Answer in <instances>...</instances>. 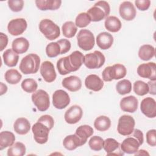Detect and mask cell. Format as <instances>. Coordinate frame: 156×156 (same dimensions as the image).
Segmentation results:
<instances>
[{
	"label": "cell",
	"mask_w": 156,
	"mask_h": 156,
	"mask_svg": "<svg viewBox=\"0 0 156 156\" xmlns=\"http://www.w3.org/2000/svg\"><path fill=\"white\" fill-rule=\"evenodd\" d=\"M13 129L18 134L26 135L30 129V124L26 118H19L14 122Z\"/></svg>",
	"instance_id": "24"
},
{
	"label": "cell",
	"mask_w": 156,
	"mask_h": 156,
	"mask_svg": "<svg viewBox=\"0 0 156 156\" xmlns=\"http://www.w3.org/2000/svg\"><path fill=\"white\" fill-rule=\"evenodd\" d=\"M46 53L50 58L55 57L60 54V47L57 42H51L46 48Z\"/></svg>",
	"instance_id": "41"
},
{
	"label": "cell",
	"mask_w": 156,
	"mask_h": 156,
	"mask_svg": "<svg viewBox=\"0 0 156 156\" xmlns=\"http://www.w3.org/2000/svg\"><path fill=\"white\" fill-rule=\"evenodd\" d=\"M135 4L140 10L145 11L149 8L151 1L149 0H136Z\"/></svg>",
	"instance_id": "46"
},
{
	"label": "cell",
	"mask_w": 156,
	"mask_h": 156,
	"mask_svg": "<svg viewBox=\"0 0 156 156\" xmlns=\"http://www.w3.org/2000/svg\"><path fill=\"white\" fill-rule=\"evenodd\" d=\"M70 102L68 94L63 90H57L52 94V104L57 109H63Z\"/></svg>",
	"instance_id": "11"
},
{
	"label": "cell",
	"mask_w": 156,
	"mask_h": 156,
	"mask_svg": "<svg viewBox=\"0 0 156 156\" xmlns=\"http://www.w3.org/2000/svg\"><path fill=\"white\" fill-rule=\"evenodd\" d=\"M62 86L70 91L75 92L79 90L82 87L80 79L76 76H70L63 79Z\"/></svg>",
	"instance_id": "20"
},
{
	"label": "cell",
	"mask_w": 156,
	"mask_h": 156,
	"mask_svg": "<svg viewBox=\"0 0 156 156\" xmlns=\"http://www.w3.org/2000/svg\"><path fill=\"white\" fill-rule=\"evenodd\" d=\"M110 12L109 4L105 1H99L88 10L87 14L89 15L91 21L98 22L106 18L110 14Z\"/></svg>",
	"instance_id": "2"
},
{
	"label": "cell",
	"mask_w": 156,
	"mask_h": 156,
	"mask_svg": "<svg viewBox=\"0 0 156 156\" xmlns=\"http://www.w3.org/2000/svg\"><path fill=\"white\" fill-rule=\"evenodd\" d=\"M40 74L44 81L46 82H52L56 78V73L54 66L49 61H44L41 63L40 67Z\"/></svg>",
	"instance_id": "16"
},
{
	"label": "cell",
	"mask_w": 156,
	"mask_h": 156,
	"mask_svg": "<svg viewBox=\"0 0 156 156\" xmlns=\"http://www.w3.org/2000/svg\"><path fill=\"white\" fill-rule=\"evenodd\" d=\"M7 90V87L6 85L4 84L2 82H1V95L5 93Z\"/></svg>",
	"instance_id": "50"
},
{
	"label": "cell",
	"mask_w": 156,
	"mask_h": 156,
	"mask_svg": "<svg viewBox=\"0 0 156 156\" xmlns=\"http://www.w3.org/2000/svg\"><path fill=\"white\" fill-rule=\"evenodd\" d=\"M104 25L105 29L111 32H117L121 28V21L115 16H107L105 18Z\"/></svg>",
	"instance_id": "30"
},
{
	"label": "cell",
	"mask_w": 156,
	"mask_h": 156,
	"mask_svg": "<svg viewBox=\"0 0 156 156\" xmlns=\"http://www.w3.org/2000/svg\"><path fill=\"white\" fill-rule=\"evenodd\" d=\"M77 40L79 47L84 51L92 49L95 44L94 35L87 29H81L77 35Z\"/></svg>",
	"instance_id": "8"
},
{
	"label": "cell",
	"mask_w": 156,
	"mask_h": 156,
	"mask_svg": "<svg viewBox=\"0 0 156 156\" xmlns=\"http://www.w3.org/2000/svg\"><path fill=\"white\" fill-rule=\"evenodd\" d=\"M12 49L17 54L25 53L29 49V43L28 40L24 37L15 38L12 44Z\"/></svg>",
	"instance_id": "26"
},
{
	"label": "cell",
	"mask_w": 156,
	"mask_h": 156,
	"mask_svg": "<svg viewBox=\"0 0 156 156\" xmlns=\"http://www.w3.org/2000/svg\"><path fill=\"white\" fill-rule=\"evenodd\" d=\"M138 74L143 77L149 79L151 80H156V66L154 62H149L140 65L137 68Z\"/></svg>",
	"instance_id": "12"
},
{
	"label": "cell",
	"mask_w": 156,
	"mask_h": 156,
	"mask_svg": "<svg viewBox=\"0 0 156 156\" xmlns=\"http://www.w3.org/2000/svg\"><path fill=\"white\" fill-rule=\"evenodd\" d=\"M155 54V49L154 46L150 44L142 45L138 51L139 57L144 60L147 61L154 57Z\"/></svg>",
	"instance_id": "31"
},
{
	"label": "cell",
	"mask_w": 156,
	"mask_h": 156,
	"mask_svg": "<svg viewBox=\"0 0 156 156\" xmlns=\"http://www.w3.org/2000/svg\"><path fill=\"white\" fill-rule=\"evenodd\" d=\"M85 85L89 90L99 91L104 87V82L98 76L90 74L85 78Z\"/></svg>",
	"instance_id": "21"
},
{
	"label": "cell",
	"mask_w": 156,
	"mask_h": 156,
	"mask_svg": "<svg viewBox=\"0 0 156 156\" xmlns=\"http://www.w3.org/2000/svg\"><path fill=\"white\" fill-rule=\"evenodd\" d=\"M7 3L10 9L15 12H20L24 6V1L23 0H9Z\"/></svg>",
	"instance_id": "43"
},
{
	"label": "cell",
	"mask_w": 156,
	"mask_h": 156,
	"mask_svg": "<svg viewBox=\"0 0 156 156\" xmlns=\"http://www.w3.org/2000/svg\"><path fill=\"white\" fill-rule=\"evenodd\" d=\"M35 2L41 10H55L59 9L62 4L60 0H36Z\"/></svg>",
	"instance_id": "23"
},
{
	"label": "cell",
	"mask_w": 156,
	"mask_h": 156,
	"mask_svg": "<svg viewBox=\"0 0 156 156\" xmlns=\"http://www.w3.org/2000/svg\"><path fill=\"white\" fill-rule=\"evenodd\" d=\"M93 133L94 130L90 126L82 125L77 128L75 134L79 136L83 145L87 141V139L91 136Z\"/></svg>",
	"instance_id": "28"
},
{
	"label": "cell",
	"mask_w": 156,
	"mask_h": 156,
	"mask_svg": "<svg viewBox=\"0 0 156 156\" xmlns=\"http://www.w3.org/2000/svg\"><path fill=\"white\" fill-rule=\"evenodd\" d=\"M32 101L37 109L40 112L47 110L50 105L49 96L43 90H38L32 94Z\"/></svg>",
	"instance_id": "9"
},
{
	"label": "cell",
	"mask_w": 156,
	"mask_h": 156,
	"mask_svg": "<svg viewBox=\"0 0 156 156\" xmlns=\"http://www.w3.org/2000/svg\"><path fill=\"white\" fill-rule=\"evenodd\" d=\"M155 81H152V80H151L148 82V85H149V89L152 88V89L149 90V93L150 94H152L153 95H155Z\"/></svg>",
	"instance_id": "49"
},
{
	"label": "cell",
	"mask_w": 156,
	"mask_h": 156,
	"mask_svg": "<svg viewBox=\"0 0 156 156\" xmlns=\"http://www.w3.org/2000/svg\"><path fill=\"white\" fill-rule=\"evenodd\" d=\"M91 19L87 13L82 12L79 13L76 18L75 24L77 27L83 28L87 27L91 23Z\"/></svg>",
	"instance_id": "40"
},
{
	"label": "cell",
	"mask_w": 156,
	"mask_h": 156,
	"mask_svg": "<svg viewBox=\"0 0 156 156\" xmlns=\"http://www.w3.org/2000/svg\"><path fill=\"white\" fill-rule=\"evenodd\" d=\"M141 112L147 117L153 118L156 116V102L154 99L147 97L143 99L141 102Z\"/></svg>",
	"instance_id": "15"
},
{
	"label": "cell",
	"mask_w": 156,
	"mask_h": 156,
	"mask_svg": "<svg viewBox=\"0 0 156 156\" xmlns=\"http://www.w3.org/2000/svg\"><path fill=\"white\" fill-rule=\"evenodd\" d=\"M127 73L126 67L119 63L106 67L102 71V79L105 82H110L112 80H118L124 78Z\"/></svg>",
	"instance_id": "4"
},
{
	"label": "cell",
	"mask_w": 156,
	"mask_h": 156,
	"mask_svg": "<svg viewBox=\"0 0 156 156\" xmlns=\"http://www.w3.org/2000/svg\"><path fill=\"white\" fill-rule=\"evenodd\" d=\"M132 133H133V136H134L138 141L140 145H142L144 141L143 132L140 130L136 129L133 130Z\"/></svg>",
	"instance_id": "47"
},
{
	"label": "cell",
	"mask_w": 156,
	"mask_h": 156,
	"mask_svg": "<svg viewBox=\"0 0 156 156\" xmlns=\"http://www.w3.org/2000/svg\"><path fill=\"white\" fill-rule=\"evenodd\" d=\"M60 47V54L68 52L71 49V43L67 39H61L57 41Z\"/></svg>",
	"instance_id": "44"
},
{
	"label": "cell",
	"mask_w": 156,
	"mask_h": 156,
	"mask_svg": "<svg viewBox=\"0 0 156 156\" xmlns=\"http://www.w3.org/2000/svg\"><path fill=\"white\" fill-rule=\"evenodd\" d=\"M83 112L81 107L77 105L70 107L65 112L64 117L65 121L70 124L78 122L82 117Z\"/></svg>",
	"instance_id": "14"
},
{
	"label": "cell",
	"mask_w": 156,
	"mask_h": 156,
	"mask_svg": "<svg viewBox=\"0 0 156 156\" xmlns=\"http://www.w3.org/2000/svg\"><path fill=\"white\" fill-rule=\"evenodd\" d=\"M83 57L81 52L75 51L69 55L60 58L57 62V68L59 74L66 75L78 70L83 64Z\"/></svg>",
	"instance_id": "1"
},
{
	"label": "cell",
	"mask_w": 156,
	"mask_h": 156,
	"mask_svg": "<svg viewBox=\"0 0 156 156\" xmlns=\"http://www.w3.org/2000/svg\"><path fill=\"white\" fill-rule=\"evenodd\" d=\"M39 29L44 37L49 40L57 38L60 34L58 26L49 19L42 20L39 24Z\"/></svg>",
	"instance_id": "5"
},
{
	"label": "cell",
	"mask_w": 156,
	"mask_h": 156,
	"mask_svg": "<svg viewBox=\"0 0 156 156\" xmlns=\"http://www.w3.org/2000/svg\"><path fill=\"white\" fill-rule=\"evenodd\" d=\"M135 124V119L132 116L124 115L119 118L117 131L119 134L122 135H129L133 132Z\"/></svg>",
	"instance_id": "10"
},
{
	"label": "cell",
	"mask_w": 156,
	"mask_h": 156,
	"mask_svg": "<svg viewBox=\"0 0 156 156\" xmlns=\"http://www.w3.org/2000/svg\"><path fill=\"white\" fill-rule=\"evenodd\" d=\"M140 146V143L135 137H128L123 140L120 148L124 153L133 154L138 151Z\"/></svg>",
	"instance_id": "18"
},
{
	"label": "cell",
	"mask_w": 156,
	"mask_h": 156,
	"mask_svg": "<svg viewBox=\"0 0 156 156\" xmlns=\"http://www.w3.org/2000/svg\"><path fill=\"white\" fill-rule=\"evenodd\" d=\"M138 99L134 96L123 98L120 101V107L123 112L134 113L138 108Z\"/></svg>",
	"instance_id": "19"
},
{
	"label": "cell",
	"mask_w": 156,
	"mask_h": 156,
	"mask_svg": "<svg viewBox=\"0 0 156 156\" xmlns=\"http://www.w3.org/2000/svg\"><path fill=\"white\" fill-rule=\"evenodd\" d=\"M121 17L126 21L133 20L136 16V9L133 4L130 1L122 2L119 8Z\"/></svg>",
	"instance_id": "17"
},
{
	"label": "cell",
	"mask_w": 156,
	"mask_h": 156,
	"mask_svg": "<svg viewBox=\"0 0 156 156\" xmlns=\"http://www.w3.org/2000/svg\"><path fill=\"white\" fill-rule=\"evenodd\" d=\"M111 126V121L106 116H99L96 118L94 122L95 129L101 132L107 130Z\"/></svg>",
	"instance_id": "32"
},
{
	"label": "cell",
	"mask_w": 156,
	"mask_h": 156,
	"mask_svg": "<svg viewBox=\"0 0 156 156\" xmlns=\"http://www.w3.org/2000/svg\"><path fill=\"white\" fill-rule=\"evenodd\" d=\"M113 43V37L110 33L103 32L96 37V43L99 48L103 50L109 49Z\"/></svg>",
	"instance_id": "22"
},
{
	"label": "cell",
	"mask_w": 156,
	"mask_h": 156,
	"mask_svg": "<svg viewBox=\"0 0 156 156\" xmlns=\"http://www.w3.org/2000/svg\"><path fill=\"white\" fill-rule=\"evenodd\" d=\"M133 91L138 96H144L149 93V85L143 81L136 80L133 83Z\"/></svg>",
	"instance_id": "38"
},
{
	"label": "cell",
	"mask_w": 156,
	"mask_h": 156,
	"mask_svg": "<svg viewBox=\"0 0 156 156\" xmlns=\"http://www.w3.org/2000/svg\"><path fill=\"white\" fill-rule=\"evenodd\" d=\"M6 82L10 84H17L22 78L21 74L15 69H10L7 70L4 75Z\"/></svg>",
	"instance_id": "35"
},
{
	"label": "cell",
	"mask_w": 156,
	"mask_h": 156,
	"mask_svg": "<svg viewBox=\"0 0 156 156\" xmlns=\"http://www.w3.org/2000/svg\"><path fill=\"white\" fill-rule=\"evenodd\" d=\"M26 146L21 142H16L7 150L8 156H23L26 154Z\"/></svg>",
	"instance_id": "34"
},
{
	"label": "cell",
	"mask_w": 156,
	"mask_h": 156,
	"mask_svg": "<svg viewBox=\"0 0 156 156\" xmlns=\"http://www.w3.org/2000/svg\"><path fill=\"white\" fill-rule=\"evenodd\" d=\"M63 145L67 150L73 151L83 144L79 136L76 134H73L68 135L64 138Z\"/></svg>",
	"instance_id": "25"
},
{
	"label": "cell",
	"mask_w": 156,
	"mask_h": 156,
	"mask_svg": "<svg viewBox=\"0 0 156 156\" xmlns=\"http://www.w3.org/2000/svg\"><path fill=\"white\" fill-rule=\"evenodd\" d=\"M52 128L43 122L38 121L32 127L34 138L35 141L40 144L46 143L48 140V135Z\"/></svg>",
	"instance_id": "6"
},
{
	"label": "cell",
	"mask_w": 156,
	"mask_h": 156,
	"mask_svg": "<svg viewBox=\"0 0 156 156\" xmlns=\"http://www.w3.org/2000/svg\"><path fill=\"white\" fill-rule=\"evenodd\" d=\"M135 154V155H149V153H147L146 152V151L143 150V149H141L140 151L138 150V151Z\"/></svg>",
	"instance_id": "51"
},
{
	"label": "cell",
	"mask_w": 156,
	"mask_h": 156,
	"mask_svg": "<svg viewBox=\"0 0 156 156\" xmlns=\"http://www.w3.org/2000/svg\"><path fill=\"white\" fill-rule=\"evenodd\" d=\"M38 87L36 80L33 79H26L21 83L22 89L27 93H34Z\"/></svg>",
	"instance_id": "39"
},
{
	"label": "cell",
	"mask_w": 156,
	"mask_h": 156,
	"mask_svg": "<svg viewBox=\"0 0 156 156\" xmlns=\"http://www.w3.org/2000/svg\"><path fill=\"white\" fill-rule=\"evenodd\" d=\"M40 64V57L36 54L32 53L22 58L19 68L24 74H35L38 71Z\"/></svg>",
	"instance_id": "3"
},
{
	"label": "cell",
	"mask_w": 156,
	"mask_h": 156,
	"mask_svg": "<svg viewBox=\"0 0 156 156\" xmlns=\"http://www.w3.org/2000/svg\"><path fill=\"white\" fill-rule=\"evenodd\" d=\"M63 35L66 38L73 37L77 30V26L73 21L65 22L62 27Z\"/></svg>",
	"instance_id": "36"
},
{
	"label": "cell",
	"mask_w": 156,
	"mask_h": 156,
	"mask_svg": "<svg viewBox=\"0 0 156 156\" xmlns=\"http://www.w3.org/2000/svg\"><path fill=\"white\" fill-rule=\"evenodd\" d=\"M15 141L14 134L9 131H2L0 133V150L12 146Z\"/></svg>",
	"instance_id": "27"
},
{
	"label": "cell",
	"mask_w": 156,
	"mask_h": 156,
	"mask_svg": "<svg viewBox=\"0 0 156 156\" xmlns=\"http://www.w3.org/2000/svg\"><path fill=\"white\" fill-rule=\"evenodd\" d=\"M0 38H1V48L0 51H2L7 46L8 43V37L7 36L3 34L2 32L0 33Z\"/></svg>",
	"instance_id": "48"
},
{
	"label": "cell",
	"mask_w": 156,
	"mask_h": 156,
	"mask_svg": "<svg viewBox=\"0 0 156 156\" xmlns=\"http://www.w3.org/2000/svg\"><path fill=\"white\" fill-rule=\"evenodd\" d=\"M3 60L5 65L9 67L15 66L18 62L19 56L12 49H8L3 53Z\"/></svg>",
	"instance_id": "29"
},
{
	"label": "cell",
	"mask_w": 156,
	"mask_h": 156,
	"mask_svg": "<svg viewBox=\"0 0 156 156\" xmlns=\"http://www.w3.org/2000/svg\"><path fill=\"white\" fill-rule=\"evenodd\" d=\"M105 61L104 54L99 51H94L84 56L83 63L88 69H98L104 65Z\"/></svg>",
	"instance_id": "7"
},
{
	"label": "cell",
	"mask_w": 156,
	"mask_h": 156,
	"mask_svg": "<svg viewBox=\"0 0 156 156\" xmlns=\"http://www.w3.org/2000/svg\"><path fill=\"white\" fill-rule=\"evenodd\" d=\"M119 143L113 138H108L104 141L103 148L108 155H115V152L119 148Z\"/></svg>",
	"instance_id": "33"
},
{
	"label": "cell",
	"mask_w": 156,
	"mask_h": 156,
	"mask_svg": "<svg viewBox=\"0 0 156 156\" xmlns=\"http://www.w3.org/2000/svg\"><path fill=\"white\" fill-rule=\"evenodd\" d=\"M156 130L155 129H151L146 133V141L151 146H156Z\"/></svg>",
	"instance_id": "45"
},
{
	"label": "cell",
	"mask_w": 156,
	"mask_h": 156,
	"mask_svg": "<svg viewBox=\"0 0 156 156\" xmlns=\"http://www.w3.org/2000/svg\"><path fill=\"white\" fill-rule=\"evenodd\" d=\"M116 90L121 95L128 94L132 90V83L127 79H122L116 83Z\"/></svg>",
	"instance_id": "37"
},
{
	"label": "cell",
	"mask_w": 156,
	"mask_h": 156,
	"mask_svg": "<svg viewBox=\"0 0 156 156\" xmlns=\"http://www.w3.org/2000/svg\"><path fill=\"white\" fill-rule=\"evenodd\" d=\"M88 145L93 151H99L103 148L104 140L101 136H93L90 139Z\"/></svg>",
	"instance_id": "42"
},
{
	"label": "cell",
	"mask_w": 156,
	"mask_h": 156,
	"mask_svg": "<svg viewBox=\"0 0 156 156\" xmlns=\"http://www.w3.org/2000/svg\"><path fill=\"white\" fill-rule=\"evenodd\" d=\"M27 22L24 18H16L9 21L7 25L8 32L13 36L22 34L26 29Z\"/></svg>",
	"instance_id": "13"
}]
</instances>
